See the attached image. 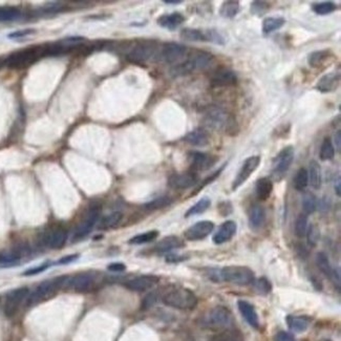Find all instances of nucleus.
<instances>
[{"label": "nucleus", "mask_w": 341, "mask_h": 341, "mask_svg": "<svg viewBox=\"0 0 341 341\" xmlns=\"http://www.w3.org/2000/svg\"><path fill=\"white\" fill-rule=\"evenodd\" d=\"M238 231V225L234 221H227L223 223L219 230L213 235L212 241L216 245H223L233 239V236Z\"/></svg>", "instance_id": "nucleus-20"}, {"label": "nucleus", "mask_w": 341, "mask_h": 341, "mask_svg": "<svg viewBox=\"0 0 341 341\" xmlns=\"http://www.w3.org/2000/svg\"><path fill=\"white\" fill-rule=\"evenodd\" d=\"M294 188L297 191H304L306 188L309 185V176H308V170L306 168H300L295 174L294 181H293Z\"/></svg>", "instance_id": "nucleus-43"}, {"label": "nucleus", "mask_w": 341, "mask_h": 341, "mask_svg": "<svg viewBox=\"0 0 341 341\" xmlns=\"http://www.w3.org/2000/svg\"><path fill=\"white\" fill-rule=\"evenodd\" d=\"M306 236H307L308 244L311 247L316 246L317 243L319 242V239H320V230H319L318 226H316V225H310L308 227Z\"/></svg>", "instance_id": "nucleus-49"}, {"label": "nucleus", "mask_w": 341, "mask_h": 341, "mask_svg": "<svg viewBox=\"0 0 341 341\" xmlns=\"http://www.w3.org/2000/svg\"><path fill=\"white\" fill-rule=\"evenodd\" d=\"M271 9V5L267 2H253L251 3V8H250V11H251V14L252 15H255L257 17H262L264 15H266L269 10Z\"/></svg>", "instance_id": "nucleus-48"}, {"label": "nucleus", "mask_w": 341, "mask_h": 341, "mask_svg": "<svg viewBox=\"0 0 341 341\" xmlns=\"http://www.w3.org/2000/svg\"><path fill=\"white\" fill-rule=\"evenodd\" d=\"M238 75L235 71L225 67L217 69L210 78V83L213 87H231L238 84Z\"/></svg>", "instance_id": "nucleus-13"}, {"label": "nucleus", "mask_w": 341, "mask_h": 341, "mask_svg": "<svg viewBox=\"0 0 341 341\" xmlns=\"http://www.w3.org/2000/svg\"><path fill=\"white\" fill-rule=\"evenodd\" d=\"M308 223H309V219L308 216L304 213H300L296 221H295V225H294V232L295 235L299 239H302L306 236L307 230H308Z\"/></svg>", "instance_id": "nucleus-44"}, {"label": "nucleus", "mask_w": 341, "mask_h": 341, "mask_svg": "<svg viewBox=\"0 0 341 341\" xmlns=\"http://www.w3.org/2000/svg\"><path fill=\"white\" fill-rule=\"evenodd\" d=\"M219 211L223 217H228L232 212V205L230 202H223L219 205Z\"/></svg>", "instance_id": "nucleus-55"}, {"label": "nucleus", "mask_w": 341, "mask_h": 341, "mask_svg": "<svg viewBox=\"0 0 341 341\" xmlns=\"http://www.w3.org/2000/svg\"><path fill=\"white\" fill-rule=\"evenodd\" d=\"M218 281H226L236 285H248L254 282V272L245 266H228L221 269L217 274Z\"/></svg>", "instance_id": "nucleus-5"}, {"label": "nucleus", "mask_w": 341, "mask_h": 341, "mask_svg": "<svg viewBox=\"0 0 341 341\" xmlns=\"http://www.w3.org/2000/svg\"><path fill=\"white\" fill-rule=\"evenodd\" d=\"M333 54L331 50L328 49H320V50H315L312 51L311 54L308 56V64L310 67L319 69L326 66V63L332 58Z\"/></svg>", "instance_id": "nucleus-24"}, {"label": "nucleus", "mask_w": 341, "mask_h": 341, "mask_svg": "<svg viewBox=\"0 0 341 341\" xmlns=\"http://www.w3.org/2000/svg\"><path fill=\"white\" fill-rule=\"evenodd\" d=\"M238 307L242 314V316L245 318V320L248 322V325L254 329H258L259 319H258V315H257V312H256L254 306L251 304L247 300H239Z\"/></svg>", "instance_id": "nucleus-23"}, {"label": "nucleus", "mask_w": 341, "mask_h": 341, "mask_svg": "<svg viewBox=\"0 0 341 341\" xmlns=\"http://www.w3.org/2000/svg\"><path fill=\"white\" fill-rule=\"evenodd\" d=\"M312 10L315 14L320 15V16H326V15H330V14L334 13L337 10V7L332 2H325V3L313 5Z\"/></svg>", "instance_id": "nucleus-45"}, {"label": "nucleus", "mask_w": 341, "mask_h": 341, "mask_svg": "<svg viewBox=\"0 0 341 341\" xmlns=\"http://www.w3.org/2000/svg\"><path fill=\"white\" fill-rule=\"evenodd\" d=\"M274 341H295V339L290 333L281 331L275 335Z\"/></svg>", "instance_id": "nucleus-56"}, {"label": "nucleus", "mask_w": 341, "mask_h": 341, "mask_svg": "<svg viewBox=\"0 0 341 341\" xmlns=\"http://www.w3.org/2000/svg\"><path fill=\"white\" fill-rule=\"evenodd\" d=\"M20 17V11L13 7L0 8V22L13 21Z\"/></svg>", "instance_id": "nucleus-46"}, {"label": "nucleus", "mask_w": 341, "mask_h": 341, "mask_svg": "<svg viewBox=\"0 0 341 341\" xmlns=\"http://www.w3.org/2000/svg\"><path fill=\"white\" fill-rule=\"evenodd\" d=\"M64 280L65 277H59L57 279L55 278L41 282L31 294H29L28 298H26V306L33 307L50 298L52 295L56 294L58 289L64 283Z\"/></svg>", "instance_id": "nucleus-6"}, {"label": "nucleus", "mask_w": 341, "mask_h": 341, "mask_svg": "<svg viewBox=\"0 0 341 341\" xmlns=\"http://www.w3.org/2000/svg\"><path fill=\"white\" fill-rule=\"evenodd\" d=\"M335 156V146L330 138H325L320 146L319 157L321 161H331Z\"/></svg>", "instance_id": "nucleus-40"}, {"label": "nucleus", "mask_w": 341, "mask_h": 341, "mask_svg": "<svg viewBox=\"0 0 341 341\" xmlns=\"http://www.w3.org/2000/svg\"><path fill=\"white\" fill-rule=\"evenodd\" d=\"M249 225L253 229H258L266 222V211L262 206L255 204L251 206L248 213Z\"/></svg>", "instance_id": "nucleus-26"}, {"label": "nucleus", "mask_w": 341, "mask_h": 341, "mask_svg": "<svg viewBox=\"0 0 341 341\" xmlns=\"http://www.w3.org/2000/svg\"><path fill=\"white\" fill-rule=\"evenodd\" d=\"M334 142H335V146L338 150H340L341 148V131L340 130H337V133L335 134V137H334Z\"/></svg>", "instance_id": "nucleus-60"}, {"label": "nucleus", "mask_w": 341, "mask_h": 341, "mask_svg": "<svg viewBox=\"0 0 341 341\" xmlns=\"http://www.w3.org/2000/svg\"><path fill=\"white\" fill-rule=\"evenodd\" d=\"M210 206H211V201H210V199L203 198L187 210V212L185 213V218H190L193 216L202 214L206 211V210H208V208Z\"/></svg>", "instance_id": "nucleus-36"}, {"label": "nucleus", "mask_w": 341, "mask_h": 341, "mask_svg": "<svg viewBox=\"0 0 341 341\" xmlns=\"http://www.w3.org/2000/svg\"><path fill=\"white\" fill-rule=\"evenodd\" d=\"M187 47L175 42L165 43L161 52L160 59L166 63H175L186 55Z\"/></svg>", "instance_id": "nucleus-15"}, {"label": "nucleus", "mask_w": 341, "mask_h": 341, "mask_svg": "<svg viewBox=\"0 0 341 341\" xmlns=\"http://www.w3.org/2000/svg\"><path fill=\"white\" fill-rule=\"evenodd\" d=\"M184 246V243L182 242L181 239H178L177 236H166L163 240H161L159 243L155 246V250L157 252H169L175 249H180Z\"/></svg>", "instance_id": "nucleus-31"}, {"label": "nucleus", "mask_w": 341, "mask_h": 341, "mask_svg": "<svg viewBox=\"0 0 341 341\" xmlns=\"http://www.w3.org/2000/svg\"><path fill=\"white\" fill-rule=\"evenodd\" d=\"M240 12V2L238 0H228L224 2L221 9L220 15L226 19H232Z\"/></svg>", "instance_id": "nucleus-34"}, {"label": "nucleus", "mask_w": 341, "mask_h": 341, "mask_svg": "<svg viewBox=\"0 0 341 341\" xmlns=\"http://www.w3.org/2000/svg\"><path fill=\"white\" fill-rule=\"evenodd\" d=\"M160 278L155 275H140L127 280L124 284L130 291L144 292L159 282Z\"/></svg>", "instance_id": "nucleus-16"}, {"label": "nucleus", "mask_w": 341, "mask_h": 341, "mask_svg": "<svg viewBox=\"0 0 341 341\" xmlns=\"http://www.w3.org/2000/svg\"><path fill=\"white\" fill-rule=\"evenodd\" d=\"M184 21H185V17H184L181 13H176V12L172 13V14L162 15L161 17L157 18V24L169 31H173V30L177 29Z\"/></svg>", "instance_id": "nucleus-28"}, {"label": "nucleus", "mask_w": 341, "mask_h": 341, "mask_svg": "<svg viewBox=\"0 0 341 341\" xmlns=\"http://www.w3.org/2000/svg\"><path fill=\"white\" fill-rule=\"evenodd\" d=\"M254 285L256 291L259 294H269L271 291V283L267 277H260L256 281L254 280Z\"/></svg>", "instance_id": "nucleus-52"}, {"label": "nucleus", "mask_w": 341, "mask_h": 341, "mask_svg": "<svg viewBox=\"0 0 341 341\" xmlns=\"http://www.w3.org/2000/svg\"><path fill=\"white\" fill-rule=\"evenodd\" d=\"M285 24V19L282 17H268L262 21V33L266 36L275 31L280 30Z\"/></svg>", "instance_id": "nucleus-33"}, {"label": "nucleus", "mask_w": 341, "mask_h": 341, "mask_svg": "<svg viewBox=\"0 0 341 341\" xmlns=\"http://www.w3.org/2000/svg\"><path fill=\"white\" fill-rule=\"evenodd\" d=\"M184 141L192 146L204 147L209 144L210 139H209L208 133L205 129L196 128V129L190 131L189 134H187L186 137L184 138Z\"/></svg>", "instance_id": "nucleus-27"}, {"label": "nucleus", "mask_w": 341, "mask_h": 341, "mask_svg": "<svg viewBox=\"0 0 341 341\" xmlns=\"http://www.w3.org/2000/svg\"><path fill=\"white\" fill-rule=\"evenodd\" d=\"M273 192V182L269 177H260L255 185V194L258 201L265 202L270 199Z\"/></svg>", "instance_id": "nucleus-25"}, {"label": "nucleus", "mask_w": 341, "mask_h": 341, "mask_svg": "<svg viewBox=\"0 0 341 341\" xmlns=\"http://www.w3.org/2000/svg\"><path fill=\"white\" fill-rule=\"evenodd\" d=\"M233 324V316L229 309L223 306H218L205 313L200 319L202 328L208 330H224L228 329Z\"/></svg>", "instance_id": "nucleus-3"}, {"label": "nucleus", "mask_w": 341, "mask_h": 341, "mask_svg": "<svg viewBox=\"0 0 341 341\" xmlns=\"http://www.w3.org/2000/svg\"><path fill=\"white\" fill-rule=\"evenodd\" d=\"M163 302L177 310H193L198 306L196 295L187 288H173L167 291L163 297Z\"/></svg>", "instance_id": "nucleus-4"}, {"label": "nucleus", "mask_w": 341, "mask_h": 341, "mask_svg": "<svg viewBox=\"0 0 341 341\" xmlns=\"http://www.w3.org/2000/svg\"><path fill=\"white\" fill-rule=\"evenodd\" d=\"M67 239V232L63 228H56L47 231L42 236V243L48 248L59 249L64 246Z\"/></svg>", "instance_id": "nucleus-18"}, {"label": "nucleus", "mask_w": 341, "mask_h": 341, "mask_svg": "<svg viewBox=\"0 0 341 341\" xmlns=\"http://www.w3.org/2000/svg\"><path fill=\"white\" fill-rule=\"evenodd\" d=\"M335 192L338 196L341 195V182H340V178H338L337 183L335 184Z\"/></svg>", "instance_id": "nucleus-61"}, {"label": "nucleus", "mask_w": 341, "mask_h": 341, "mask_svg": "<svg viewBox=\"0 0 341 341\" xmlns=\"http://www.w3.org/2000/svg\"><path fill=\"white\" fill-rule=\"evenodd\" d=\"M204 34H205L206 42H211V43L217 44V45H225L226 44V39L217 30H213V29L207 30V31H204Z\"/></svg>", "instance_id": "nucleus-50"}, {"label": "nucleus", "mask_w": 341, "mask_h": 341, "mask_svg": "<svg viewBox=\"0 0 341 341\" xmlns=\"http://www.w3.org/2000/svg\"><path fill=\"white\" fill-rule=\"evenodd\" d=\"M302 209L303 213L308 217L313 214L317 209V198L312 192H306L302 198Z\"/></svg>", "instance_id": "nucleus-41"}, {"label": "nucleus", "mask_w": 341, "mask_h": 341, "mask_svg": "<svg viewBox=\"0 0 341 341\" xmlns=\"http://www.w3.org/2000/svg\"><path fill=\"white\" fill-rule=\"evenodd\" d=\"M285 320L289 329L296 333H302L308 330L312 319L301 315H289Z\"/></svg>", "instance_id": "nucleus-29"}, {"label": "nucleus", "mask_w": 341, "mask_h": 341, "mask_svg": "<svg viewBox=\"0 0 341 341\" xmlns=\"http://www.w3.org/2000/svg\"><path fill=\"white\" fill-rule=\"evenodd\" d=\"M214 230V223L211 221H201L189 227L185 232L184 236L187 241L195 242L202 241L206 239L208 235L212 233Z\"/></svg>", "instance_id": "nucleus-12"}, {"label": "nucleus", "mask_w": 341, "mask_h": 341, "mask_svg": "<svg viewBox=\"0 0 341 341\" xmlns=\"http://www.w3.org/2000/svg\"><path fill=\"white\" fill-rule=\"evenodd\" d=\"M188 156L193 170L209 169L217 162V157L201 151H191Z\"/></svg>", "instance_id": "nucleus-21"}, {"label": "nucleus", "mask_w": 341, "mask_h": 341, "mask_svg": "<svg viewBox=\"0 0 341 341\" xmlns=\"http://www.w3.org/2000/svg\"><path fill=\"white\" fill-rule=\"evenodd\" d=\"M295 157L294 147L289 145L282 148L277 155L273 159L272 162V176L276 181H280L286 171L290 169Z\"/></svg>", "instance_id": "nucleus-7"}, {"label": "nucleus", "mask_w": 341, "mask_h": 341, "mask_svg": "<svg viewBox=\"0 0 341 341\" xmlns=\"http://www.w3.org/2000/svg\"><path fill=\"white\" fill-rule=\"evenodd\" d=\"M164 4H166V5H180V4H182V0H164Z\"/></svg>", "instance_id": "nucleus-62"}, {"label": "nucleus", "mask_w": 341, "mask_h": 341, "mask_svg": "<svg viewBox=\"0 0 341 341\" xmlns=\"http://www.w3.org/2000/svg\"><path fill=\"white\" fill-rule=\"evenodd\" d=\"M47 267H48V265L45 264V265H42V266H40V267L31 268V269H29V270H26L23 274H24V275H34V274H38V273L44 271Z\"/></svg>", "instance_id": "nucleus-58"}, {"label": "nucleus", "mask_w": 341, "mask_h": 341, "mask_svg": "<svg viewBox=\"0 0 341 341\" xmlns=\"http://www.w3.org/2000/svg\"><path fill=\"white\" fill-rule=\"evenodd\" d=\"M261 159L259 155H251L244 161L241 169L238 172L232 183V191L238 190L242 185L248 181V178L253 174V172L258 168Z\"/></svg>", "instance_id": "nucleus-9"}, {"label": "nucleus", "mask_w": 341, "mask_h": 341, "mask_svg": "<svg viewBox=\"0 0 341 341\" xmlns=\"http://www.w3.org/2000/svg\"><path fill=\"white\" fill-rule=\"evenodd\" d=\"M180 36L182 39L186 41H193V42H202L206 41L204 31L198 30V29H183L180 33Z\"/></svg>", "instance_id": "nucleus-39"}, {"label": "nucleus", "mask_w": 341, "mask_h": 341, "mask_svg": "<svg viewBox=\"0 0 341 341\" xmlns=\"http://www.w3.org/2000/svg\"><path fill=\"white\" fill-rule=\"evenodd\" d=\"M125 265L121 264V262H115V264H112L109 266V269L114 272H122L125 270Z\"/></svg>", "instance_id": "nucleus-59"}, {"label": "nucleus", "mask_w": 341, "mask_h": 341, "mask_svg": "<svg viewBox=\"0 0 341 341\" xmlns=\"http://www.w3.org/2000/svg\"><path fill=\"white\" fill-rule=\"evenodd\" d=\"M156 51V45L153 41H141L131 48L126 58L133 63H143L151 59Z\"/></svg>", "instance_id": "nucleus-8"}, {"label": "nucleus", "mask_w": 341, "mask_h": 341, "mask_svg": "<svg viewBox=\"0 0 341 341\" xmlns=\"http://www.w3.org/2000/svg\"><path fill=\"white\" fill-rule=\"evenodd\" d=\"M95 279L96 276L93 273L84 272L76 274L69 278L65 277L63 284L76 292H86L94 285Z\"/></svg>", "instance_id": "nucleus-11"}, {"label": "nucleus", "mask_w": 341, "mask_h": 341, "mask_svg": "<svg viewBox=\"0 0 341 341\" xmlns=\"http://www.w3.org/2000/svg\"><path fill=\"white\" fill-rule=\"evenodd\" d=\"M225 166L226 165H224V166H222L218 171H216L213 174H211V175H210V176H208L205 181H204V183L202 184V185L200 186V188H199V190H201L202 188H204L205 186H207V185H209V184H211L214 180H217L219 176H220V174L222 173V171L224 170V168H225Z\"/></svg>", "instance_id": "nucleus-54"}, {"label": "nucleus", "mask_w": 341, "mask_h": 341, "mask_svg": "<svg viewBox=\"0 0 341 341\" xmlns=\"http://www.w3.org/2000/svg\"><path fill=\"white\" fill-rule=\"evenodd\" d=\"M339 84L340 74L338 71H332L322 76L318 80L315 88L322 94H328L336 91L339 87Z\"/></svg>", "instance_id": "nucleus-22"}, {"label": "nucleus", "mask_w": 341, "mask_h": 341, "mask_svg": "<svg viewBox=\"0 0 341 341\" xmlns=\"http://www.w3.org/2000/svg\"><path fill=\"white\" fill-rule=\"evenodd\" d=\"M100 207L95 206L93 208H91L89 211L87 212L85 219L83 220V222L79 225L74 233V240H80L85 238V236L93 230L94 226L96 225L99 216H100Z\"/></svg>", "instance_id": "nucleus-14"}, {"label": "nucleus", "mask_w": 341, "mask_h": 341, "mask_svg": "<svg viewBox=\"0 0 341 341\" xmlns=\"http://www.w3.org/2000/svg\"><path fill=\"white\" fill-rule=\"evenodd\" d=\"M22 256L21 249H13L0 252V265H11L18 261Z\"/></svg>", "instance_id": "nucleus-42"}, {"label": "nucleus", "mask_w": 341, "mask_h": 341, "mask_svg": "<svg viewBox=\"0 0 341 341\" xmlns=\"http://www.w3.org/2000/svg\"><path fill=\"white\" fill-rule=\"evenodd\" d=\"M308 176H309V184L314 189H320L321 184H322V173L321 168L318 162L315 160L310 162V168L308 170Z\"/></svg>", "instance_id": "nucleus-30"}, {"label": "nucleus", "mask_w": 341, "mask_h": 341, "mask_svg": "<svg viewBox=\"0 0 341 341\" xmlns=\"http://www.w3.org/2000/svg\"><path fill=\"white\" fill-rule=\"evenodd\" d=\"M3 64H4V62H3V60H2V59H0V67L3 66Z\"/></svg>", "instance_id": "nucleus-63"}, {"label": "nucleus", "mask_w": 341, "mask_h": 341, "mask_svg": "<svg viewBox=\"0 0 341 341\" xmlns=\"http://www.w3.org/2000/svg\"><path fill=\"white\" fill-rule=\"evenodd\" d=\"M196 69H205L211 65L214 57L208 51H198L193 56H191Z\"/></svg>", "instance_id": "nucleus-35"}, {"label": "nucleus", "mask_w": 341, "mask_h": 341, "mask_svg": "<svg viewBox=\"0 0 341 341\" xmlns=\"http://www.w3.org/2000/svg\"><path fill=\"white\" fill-rule=\"evenodd\" d=\"M123 219V214L121 212H113L106 217H104L99 223V229L107 230L116 227L120 224Z\"/></svg>", "instance_id": "nucleus-37"}, {"label": "nucleus", "mask_w": 341, "mask_h": 341, "mask_svg": "<svg viewBox=\"0 0 341 341\" xmlns=\"http://www.w3.org/2000/svg\"><path fill=\"white\" fill-rule=\"evenodd\" d=\"M34 30H21V31H16L14 33L9 34V38H19V37H23L26 35H30L33 34Z\"/></svg>", "instance_id": "nucleus-57"}, {"label": "nucleus", "mask_w": 341, "mask_h": 341, "mask_svg": "<svg viewBox=\"0 0 341 341\" xmlns=\"http://www.w3.org/2000/svg\"><path fill=\"white\" fill-rule=\"evenodd\" d=\"M194 70H196V67H195V64H194L193 60L190 57L186 61H184V62H181V63H177V64L173 65L170 68L169 74H170L171 77L177 78V77H183V76L189 75V74L193 73Z\"/></svg>", "instance_id": "nucleus-32"}, {"label": "nucleus", "mask_w": 341, "mask_h": 341, "mask_svg": "<svg viewBox=\"0 0 341 341\" xmlns=\"http://www.w3.org/2000/svg\"><path fill=\"white\" fill-rule=\"evenodd\" d=\"M157 301V294L156 292H151L145 296V298L142 301V309L148 310L151 307H153Z\"/></svg>", "instance_id": "nucleus-53"}, {"label": "nucleus", "mask_w": 341, "mask_h": 341, "mask_svg": "<svg viewBox=\"0 0 341 341\" xmlns=\"http://www.w3.org/2000/svg\"><path fill=\"white\" fill-rule=\"evenodd\" d=\"M198 175L195 172H183V173H174L169 180V186L173 189H188L193 187L198 183Z\"/></svg>", "instance_id": "nucleus-17"}, {"label": "nucleus", "mask_w": 341, "mask_h": 341, "mask_svg": "<svg viewBox=\"0 0 341 341\" xmlns=\"http://www.w3.org/2000/svg\"><path fill=\"white\" fill-rule=\"evenodd\" d=\"M316 265L329 279H331L335 285H337L338 290L340 289V275L339 273L333 269L331 266V262L329 260V256L325 252H319L316 255Z\"/></svg>", "instance_id": "nucleus-19"}, {"label": "nucleus", "mask_w": 341, "mask_h": 341, "mask_svg": "<svg viewBox=\"0 0 341 341\" xmlns=\"http://www.w3.org/2000/svg\"><path fill=\"white\" fill-rule=\"evenodd\" d=\"M320 341H331L330 339H322V340H320Z\"/></svg>", "instance_id": "nucleus-64"}, {"label": "nucleus", "mask_w": 341, "mask_h": 341, "mask_svg": "<svg viewBox=\"0 0 341 341\" xmlns=\"http://www.w3.org/2000/svg\"><path fill=\"white\" fill-rule=\"evenodd\" d=\"M210 341H244V339L240 333L227 330L216 335Z\"/></svg>", "instance_id": "nucleus-47"}, {"label": "nucleus", "mask_w": 341, "mask_h": 341, "mask_svg": "<svg viewBox=\"0 0 341 341\" xmlns=\"http://www.w3.org/2000/svg\"><path fill=\"white\" fill-rule=\"evenodd\" d=\"M30 290L26 286L18 288L11 291L7 297L5 302V314L8 317H12L19 310L22 301L28 298Z\"/></svg>", "instance_id": "nucleus-10"}, {"label": "nucleus", "mask_w": 341, "mask_h": 341, "mask_svg": "<svg viewBox=\"0 0 341 341\" xmlns=\"http://www.w3.org/2000/svg\"><path fill=\"white\" fill-rule=\"evenodd\" d=\"M171 203V200L167 196H162V198H157L152 200L151 202L147 203L145 205V208L147 210H157V209H162L166 206H168Z\"/></svg>", "instance_id": "nucleus-51"}, {"label": "nucleus", "mask_w": 341, "mask_h": 341, "mask_svg": "<svg viewBox=\"0 0 341 341\" xmlns=\"http://www.w3.org/2000/svg\"><path fill=\"white\" fill-rule=\"evenodd\" d=\"M157 236H159V232H157L156 230H151V231H147V232L134 236V238H131L129 240L128 243L130 245H143V244L153 242Z\"/></svg>", "instance_id": "nucleus-38"}, {"label": "nucleus", "mask_w": 341, "mask_h": 341, "mask_svg": "<svg viewBox=\"0 0 341 341\" xmlns=\"http://www.w3.org/2000/svg\"><path fill=\"white\" fill-rule=\"evenodd\" d=\"M203 122L207 128L217 131L223 130L230 136L236 135L239 130L236 119L217 105H210L204 113Z\"/></svg>", "instance_id": "nucleus-1"}, {"label": "nucleus", "mask_w": 341, "mask_h": 341, "mask_svg": "<svg viewBox=\"0 0 341 341\" xmlns=\"http://www.w3.org/2000/svg\"><path fill=\"white\" fill-rule=\"evenodd\" d=\"M46 46H31L18 50L8 57L6 65L13 69H23L29 67L40 58L47 56Z\"/></svg>", "instance_id": "nucleus-2"}]
</instances>
